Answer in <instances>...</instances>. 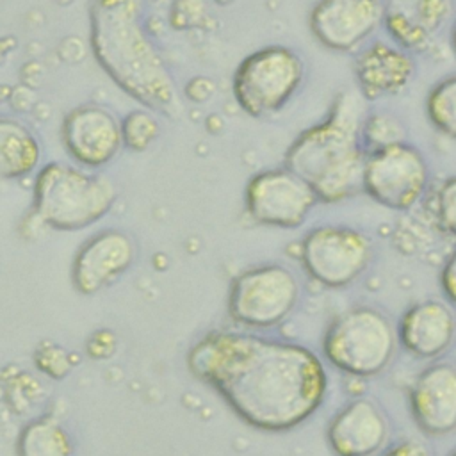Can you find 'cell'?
I'll return each instance as SVG.
<instances>
[{"mask_svg": "<svg viewBox=\"0 0 456 456\" xmlns=\"http://www.w3.org/2000/svg\"><path fill=\"white\" fill-rule=\"evenodd\" d=\"M381 456H431V451L419 440H399Z\"/></svg>", "mask_w": 456, "mask_h": 456, "instance_id": "28", "label": "cell"}, {"mask_svg": "<svg viewBox=\"0 0 456 456\" xmlns=\"http://www.w3.org/2000/svg\"><path fill=\"white\" fill-rule=\"evenodd\" d=\"M61 141L68 155L84 167H102L123 146L121 123L105 107L86 103L71 109L61 126Z\"/></svg>", "mask_w": 456, "mask_h": 456, "instance_id": "12", "label": "cell"}, {"mask_svg": "<svg viewBox=\"0 0 456 456\" xmlns=\"http://www.w3.org/2000/svg\"><path fill=\"white\" fill-rule=\"evenodd\" d=\"M399 9L411 23L420 27L426 34L431 36L433 30H436L447 18L451 11V0H415V5L411 7V14L404 11L403 7Z\"/></svg>", "mask_w": 456, "mask_h": 456, "instance_id": "25", "label": "cell"}, {"mask_svg": "<svg viewBox=\"0 0 456 456\" xmlns=\"http://www.w3.org/2000/svg\"><path fill=\"white\" fill-rule=\"evenodd\" d=\"M426 114L436 132L456 139V75L436 82L426 98Z\"/></svg>", "mask_w": 456, "mask_h": 456, "instance_id": "20", "label": "cell"}, {"mask_svg": "<svg viewBox=\"0 0 456 456\" xmlns=\"http://www.w3.org/2000/svg\"><path fill=\"white\" fill-rule=\"evenodd\" d=\"M395 346V328L383 312L372 306L342 312L322 337L324 358L340 372L356 378L381 374L390 365Z\"/></svg>", "mask_w": 456, "mask_h": 456, "instance_id": "5", "label": "cell"}, {"mask_svg": "<svg viewBox=\"0 0 456 456\" xmlns=\"http://www.w3.org/2000/svg\"><path fill=\"white\" fill-rule=\"evenodd\" d=\"M299 299L296 274L281 264H262L239 273L228 290L232 321L251 330H267L283 322Z\"/></svg>", "mask_w": 456, "mask_h": 456, "instance_id": "7", "label": "cell"}, {"mask_svg": "<svg viewBox=\"0 0 456 456\" xmlns=\"http://www.w3.org/2000/svg\"><path fill=\"white\" fill-rule=\"evenodd\" d=\"M123 144L134 151H144L159 135V121L155 112L148 109L132 110L121 123Z\"/></svg>", "mask_w": 456, "mask_h": 456, "instance_id": "22", "label": "cell"}, {"mask_svg": "<svg viewBox=\"0 0 456 456\" xmlns=\"http://www.w3.org/2000/svg\"><path fill=\"white\" fill-rule=\"evenodd\" d=\"M41 160L36 135L18 119L0 116V178L16 180L30 175Z\"/></svg>", "mask_w": 456, "mask_h": 456, "instance_id": "18", "label": "cell"}, {"mask_svg": "<svg viewBox=\"0 0 456 456\" xmlns=\"http://www.w3.org/2000/svg\"><path fill=\"white\" fill-rule=\"evenodd\" d=\"M362 139L367 153L387 144L406 141L399 119L387 112H374L363 118Z\"/></svg>", "mask_w": 456, "mask_h": 456, "instance_id": "21", "label": "cell"}, {"mask_svg": "<svg viewBox=\"0 0 456 456\" xmlns=\"http://www.w3.org/2000/svg\"><path fill=\"white\" fill-rule=\"evenodd\" d=\"M358 93L365 102L399 94L415 75L413 57L395 43L365 45L353 61Z\"/></svg>", "mask_w": 456, "mask_h": 456, "instance_id": "16", "label": "cell"}, {"mask_svg": "<svg viewBox=\"0 0 456 456\" xmlns=\"http://www.w3.org/2000/svg\"><path fill=\"white\" fill-rule=\"evenodd\" d=\"M34 363L52 379H62L71 370V358L68 351L52 340H45L36 347Z\"/></svg>", "mask_w": 456, "mask_h": 456, "instance_id": "24", "label": "cell"}, {"mask_svg": "<svg viewBox=\"0 0 456 456\" xmlns=\"http://www.w3.org/2000/svg\"><path fill=\"white\" fill-rule=\"evenodd\" d=\"M317 203L312 187L285 166L255 173L244 189L246 214L271 228L301 226Z\"/></svg>", "mask_w": 456, "mask_h": 456, "instance_id": "10", "label": "cell"}, {"mask_svg": "<svg viewBox=\"0 0 456 456\" xmlns=\"http://www.w3.org/2000/svg\"><path fill=\"white\" fill-rule=\"evenodd\" d=\"M305 62L283 45L264 46L240 61L232 91L239 107L251 118H265L283 109L301 87Z\"/></svg>", "mask_w": 456, "mask_h": 456, "instance_id": "6", "label": "cell"}, {"mask_svg": "<svg viewBox=\"0 0 456 456\" xmlns=\"http://www.w3.org/2000/svg\"><path fill=\"white\" fill-rule=\"evenodd\" d=\"M116 335L109 330H96L86 342V351L94 360H107L116 353Z\"/></svg>", "mask_w": 456, "mask_h": 456, "instance_id": "26", "label": "cell"}, {"mask_svg": "<svg viewBox=\"0 0 456 456\" xmlns=\"http://www.w3.org/2000/svg\"><path fill=\"white\" fill-rule=\"evenodd\" d=\"M449 456H456V449H454V451H452Z\"/></svg>", "mask_w": 456, "mask_h": 456, "instance_id": "30", "label": "cell"}, {"mask_svg": "<svg viewBox=\"0 0 456 456\" xmlns=\"http://www.w3.org/2000/svg\"><path fill=\"white\" fill-rule=\"evenodd\" d=\"M91 50L107 77L144 109L176 116L175 80L142 23L141 0H91Z\"/></svg>", "mask_w": 456, "mask_h": 456, "instance_id": "2", "label": "cell"}, {"mask_svg": "<svg viewBox=\"0 0 456 456\" xmlns=\"http://www.w3.org/2000/svg\"><path fill=\"white\" fill-rule=\"evenodd\" d=\"M388 438V420L370 397H356L330 420L326 440L337 456H374Z\"/></svg>", "mask_w": 456, "mask_h": 456, "instance_id": "15", "label": "cell"}, {"mask_svg": "<svg viewBox=\"0 0 456 456\" xmlns=\"http://www.w3.org/2000/svg\"><path fill=\"white\" fill-rule=\"evenodd\" d=\"M363 102L358 91H342L326 118L301 132L285 151L283 166L303 178L322 203H340L363 192Z\"/></svg>", "mask_w": 456, "mask_h": 456, "instance_id": "3", "label": "cell"}, {"mask_svg": "<svg viewBox=\"0 0 456 456\" xmlns=\"http://www.w3.org/2000/svg\"><path fill=\"white\" fill-rule=\"evenodd\" d=\"M433 216L438 228L456 237V176L445 178L433 198Z\"/></svg>", "mask_w": 456, "mask_h": 456, "instance_id": "23", "label": "cell"}, {"mask_svg": "<svg viewBox=\"0 0 456 456\" xmlns=\"http://www.w3.org/2000/svg\"><path fill=\"white\" fill-rule=\"evenodd\" d=\"M137 255L134 239L118 228L91 235L75 253L71 283L82 296H93L112 285L130 269Z\"/></svg>", "mask_w": 456, "mask_h": 456, "instance_id": "13", "label": "cell"}, {"mask_svg": "<svg viewBox=\"0 0 456 456\" xmlns=\"http://www.w3.org/2000/svg\"><path fill=\"white\" fill-rule=\"evenodd\" d=\"M374 256L370 237L346 224L312 228L299 244L305 273L328 289H342L358 280Z\"/></svg>", "mask_w": 456, "mask_h": 456, "instance_id": "8", "label": "cell"}, {"mask_svg": "<svg viewBox=\"0 0 456 456\" xmlns=\"http://www.w3.org/2000/svg\"><path fill=\"white\" fill-rule=\"evenodd\" d=\"M410 411L417 428L429 436L456 431V365H428L410 388Z\"/></svg>", "mask_w": 456, "mask_h": 456, "instance_id": "14", "label": "cell"}, {"mask_svg": "<svg viewBox=\"0 0 456 456\" xmlns=\"http://www.w3.org/2000/svg\"><path fill=\"white\" fill-rule=\"evenodd\" d=\"M395 333L411 356L435 360L452 346L456 317L452 308L440 299L419 301L403 314Z\"/></svg>", "mask_w": 456, "mask_h": 456, "instance_id": "17", "label": "cell"}, {"mask_svg": "<svg viewBox=\"0 0 456 456\" xmlns=\"http://www.w3.org/2000/svg\"><path fill=\"white\" fill-rule=\"evenodd\" d=\"M385 9L383 0H319L308 14V27L319 45L351 52L383 23Z\"/></svg>", "mask_w": 456, "mask_h": 456, "instance_id": "11", "label": "cell"}, {"mask_svg": "<svg viewBox=\"0 0 456 456\" xmlns=\"http://www.w3.org/2000/svg\"><path fill=\"white\" fill-rule=\"evenodd\" d=\"M428 183V162L413 144L399 141L367 153L362 189L372 201L408 210L424 196Z\"/></svg>", "mask_w": 456, "mask_h": 456, "instance_id": "9", "label": "cell"}, {"mask_svg": "<svg viewBox=\"0 0 456 456\" xmlns=\"http://www.w3.org/2000/svg\"><path fill=\"white\" fill-rule=\"evenodd\" d=\"M116 201V187L102 173L48 162L34 180V212L52 230L77 232L100 221Z\"/></svg>", "mask_w": 456, "mask_h": 456, "instance_id": "4", "label": "cell"}, {"mask_svg": "<svg viewBox=\"0 0 456 456\" xmlns=\"http://www.w3.org/2000/svg\"><path fill=\"white\" fill-rule=\"evenodd\" d=\"M452 50L456 53V23H454V28H452Z\"/></svg>", "mask_w": 456, "mask_h": 456, "instance_id": "29", "label": "cell"}, {"mask_svg": "<svg viewBox=\"0 0 456 456\" xmlns=\"http://www.w3.org/2000/svg\"><path fill=\"white\" fill-rule=\"evenodd\" d=\"M18 456H73V442L53 417H39L23 426L16 440Z\"/></svg>", "mask_w": 456, "mask_h": 456, "instance_id": "19", "label": "cell"}, {"mask_svg": "<svg viewBox=\"0 0 456 456\" xmlns=\"http://www.w3.org/2000/svg\"><path fill=\"white\" fill-rule=\"evenodd\" d=\"M208 385L248 426L281 433L301 426L324 403L328 376L308 347L244 331H210L187 354Z\"/></svg>", "mask_w": 456, "mask_h": 456, "instance_id": "1", "label": "cell"}, {"mask_svg": "<svg viewBox=\"0 0 456 456\" xmlns=\"http://www.w3.org/2000/svg\"><path fill=\"white\" fill-rule=\"evenodd\" d=\"M440 287L445 297L456 305V249L451 253L440 273Z\"/></svg>", "mask_w": 456, "mask_h": 456, "instance_id": "27", "label": "cell"}]
</instances>
